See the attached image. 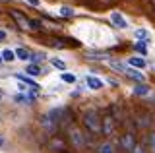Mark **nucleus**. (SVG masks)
I'll use <instances>...</instances> for the list:
<instances>
[{"label": "nucleus", "instance_id": "7c9ffc66", "mask_svg": "<svg viewBox=\"0 0 155 153\" xmlns=\"http://www.w3.org/2000/svg\"><path fill=\"white\" fill-rule=\"evenodd\" d=\"M0 64H2V56H0Z\"/></svg>", "mask_w": 155, "mask_h": 153}, {"label": "nucleus", "instance_id": "b1692460", "mask_svg": "<svg viewBox=\"0 0 155 153\" xmlns=\"http://www.w3.org/2000/svg\"><path fill=\"white\" fill-rule=\"evenodd\" d=\"M51 147H58V149H64V143H62L60 140H54V142L51 143Z\"/></svg>", "mask_w": 155, "mask_h": 153}, {"label": "nucleus", "instance_id": "bb28decb", "mask_svg": "<svg viewBox=\"0 0 155 153\" xmlns=\"http://www.w3.org/2000/svg\"><path fill=\"white\" fill-rule=\"evenodd\" d=\"M27 2L31 4V6H35V8H37V6H41V2H39V0H27Z\"/></svg>", "mask_w": 155, "mask_h": 153}, {"label": "nucleus", "instance_id": "412c9836", "mask_svg": "<svg viewBox=\"0 0 155 153\" xmlns=\"http://www.w3.org/2000/svg\"><path fill=\"white\" fill-rule=\"evenodd\" d=\"M60 16L72 18V16H74V10H72V8H68V6H62V8H60Z\"/></svg>", "mask_w": 155, "mask_h": 153}, {"label": "nucleus", "instance_id": "c756f323", "mask_svg": "<svg viewBox=\"0 0 155 153\" xmlns=\"http://www.w3.org/2000/svg\"><path fill=\"white\" fill-rule=\"evenodd\" d=\"M4 99V91H2V87H0V101Z\"/></svg>", "mask_w": 155, "mask_h": 153}, {"label": "nucleus", "instance_id": "f257e3e1", "mask_svg": "<svg viewBox=\"0 0 155 153\" xmlns=\"http://www.w3.org/2000/svg\"><path fill=\"white\" fill-rule=\"evenodd\" d=\"M84 124L91 134H99L101 132V116H99V112H97L95 109H87L84 112Z\"/></svg>", "mask_w": 155, "mask_h": 153}, {"label": "nucleus", "instance_id": "0eeeda50", "mask_svg": "<svg viewBox=\"0 0 155 153\" xmlns=\"http://www.w3.org/2000/svg\"><path fill=\"white\" fill-rule=\"evenodd\" d=\"M110 21H113V25L118 27V29H126V27H128V21L124 20V16L120 12H113V14H110Z\"/></svg>", "mask_w": 155, "mask_h": 153}, {"label": "nucleus", "instance_id": "f03ea898", "mask_svg": "<svg viewBox=\"0 0 155 153\" xmlns=\"http://www.w3.org/2000/svg\"><path fill=\"white\" fill-rule=\"evenodd\" d=\"M60 114H62V111H51V112L43 114V116H41V126L45 128L48 134L56 132V128H58V120H60Z\"/></svg>", "mask_w": 155, "mask_h": 153}, {"label": "nucleus", "instance_id": "7ed1b4c3", "mask_svg": "<svg viewBox=\"0 0 155 153\" xmlns=\"http://www.w3.org/2000/svg\"><path fill=\"white\" fill-rule=\"evenodd\" d=\"M68 134H70V142H72V145H74V147H78V149L85 147L87 140H85V136H84V134H81V130H78V128L72 126L70 130H68Z\"/></svg>", "mask_w": 155, "mask_h": 153}, {"label": "nucleus", "instance_id": "dca6fc26", "mask_svg": "<svg viewBox=\"0 0 155 153\" xmlns=\"http://www.w3.org/2000/svg\"><path fill=\"white\" fill-rule=\"evenodd\" d=\"M134 37L138 41H149V31H145V29H136L134 31Z\"/></svg>", "mask_w": 155, "mask_h": 153}, {"label": "nucleus", "instance_id": "6ab92c4d", "mask_svg": "<svg viewBox=\"0 0 155 153\" xmlns=\"http://www.w3.org/2000/svg\"><path fill=\"white\" fill-rule=\"evenodd\" d=\"M51 64L54 66V68H58V70H66V62H64V60H60V58H52V60H51Z\"/></svg>", "mask_w": 155, "mask_h": 153}, {"label": "nucleus", "instance_id": "9b49d317", "mask_svg": "<svg viewBox=\"0 0 155 153\" xmlns=\"http://www.w3.org/2000/svg\"><path fill=\"white\" fill-rule=\"evenodd\" d=\"M124 74L126 76H128V78H134L136 80V82H143V74H140V72L138 70H136V68H130V66H126V68H124Z\"/></svg>", "mask_w": 155, "mask_h": 153}, {"label": "nucleus", "instance_id": "c85d7f7f", "mask_svg": "<svg viewBox=\"0 0 155 153\" xmlns=\"http://www.w3.org/2000/svg\"><path fill=\"white\" fill-rule=\"evenodd\" d=\"M4 142H6V140H4V136H2V134H0V147L4 145Z\"/></svg>", "mask_w": 155, "mask_h": 153}, {"label": "nucleus", "instance_id": "2f4dec72", "mask_svg": "<svg viewBox=\"0 0 155 153\" xmlns=\"http://www.w3.org/2000/svg\"><path fill=\"white\" fill-rule=\"evenodd\" d=\"M153 153H155V151H153Z\"/></svg>", "mask_w": 155, "mask_h": 153}, {"label": "nucleus", "instance_id": "9d476101", "mask_svg": "<svg viewBox=\"0 0 155 153\" xmlns=\"http://www.w3.org/2000/svg\"><path fill=\"white\" fill-rule=\"evenodd\" d=\"M16 80L18 82H21V83H25L29 89H39V85L33 82L31 78H29V76H23V74H16Z\"/></svg>", "mask_w": 155, "mask_h": 153}, {"label": "nucleus", "instance_id": "2eb2a0df", "mask_svg": "<svg viewBox=\"0 0 155 153\" xmlns=\"http://www.w3.org/2000/svg\"><path fill=\"white\" fill-rule=\"evenodd\" d=\"M134 95H140V97H145V95H149V87H147V85H143V83L136 85V87H134Z\"/></svg>", "mask_w": 155, "mask_h": 153}, {"label": "nucleus", "instance_id": "423d86ee", "mask_svg": "<svg viewBox=\"0 0 155 153\" xmlns=\"http://www.w3.org/2000/svg\"><path fill=\"white\" fill-rule=\"evenodd\" d=\"M85 85L89 89H93V91H99V89L105 87V82L99 78H95V76H85Z\"/></svg>", "mask_w": 155, "mask_h": 153}, {"label": "nucleus", "instance_id": "ddd939ff", "mask_svg": "<svg viewBox=\"0 0 155 153\" xmlns=\"http://www.w3.org/2000/svg\"><path fill=\"white\" fill-rule=\"evenodd\" d=\"M128 66L130 68H145V60L138 58V56H132V58H128Z\"/></svg>", "mask_w": 155, "mask_h": 153}, {"label": "nucleus", "instance_id": "39448f33", "mask_svg": "<svg viewBox=\"0 0 155 153\" xmlns=\"http://www.w3.org/2000/svg\"><path fill=\"white\" fill-rule=\"evenodd\" d=\"M118 143H120V147H122L124 151H130L132 153V149H134V145H136V138H134V134H122V138L118 140Z\"/></svg>", "mask_w": 155, "mask_h": 153}, {"label": "nucleus", "instance_id": "4be33fe9", "mask_svg": "<svg viewBox=\"0 0 155 153\" xmlns=\"http://www.w3.org/2000/svg\"><path fill=\"white\" fill-rule=\"evenodd\" d=\"M41 25L43 23L39 20H29V27H31V29H41Z\"/></svg>", "mask_w": 155, "mask_h": 153}, {"label": "nucleus", "instance_id": "4468645a", "mask_svg": "<svg viewBox=\"0 0 155 153\" xmlns=\"http://www.w3.org/2000/svg\"><path fill=\"white\" fill-rule=\"evenodd\" d=\"M0 56H2V62H14L16 60V54H14V50H10V49H4L0 52Z\"/></svg>", "mask_w": 155, "mask_h": 153}, {"label": "nucleus", "instance_id": "a211bd4d", "mask_svg": "<svg viewBox=\"0 0 155 153\" xmlns=\"http://www.w3.org/2000/svg\"><path fill=\"white\" fill-rule=\"evenodd\" d=\"M99 153H114V149H113V143H109V142L101 143V145H99Z\"/></svg>", "mask_w": 155, "mask_h": 153}, {"label": "nucleus", "instance_id": "aec40b11", "mask_svg": "<svg viewBox=\"0 0 155 153\" xmlns=\"http://www.w3.org/2000/svg\"><path fill=\"white\" fill-rule=\"evenodd\" d=\"M145 43H149V41H140V43H136L134 49L138 50V52H142V54H145V52H147V49H145Z\"/></svg>", "mask_w": 155, "mask_h": 153}, {"label": "nucleus", "instance_id": "6e6552de", "mask_svg": "<svg viewBox=\"0 0 155 153\" xmlns=\"http://www.w3.org/2000/svg\"><path fill=\"white\" fill-rule=\"evenodd\" d=\"M10 14H12V18L18 21V25L21 27V29H29V20H27L25 16H23V14H19V12H14V10L10 12Z\"/></svg>", "mask_w": 155, "mask_h": 153}, {"label": "nucleus", "instance_id": "5701e85b", "mask_svg": "<svg viewBox=\"0 0 155 153\" xmlns=\"http://www.w3.org/2000/svg\"><path fill=\"white\" fill-rule=\"evenodd\" d=\"M31 58H33V60H35V62H43V60H45V58H47V54H45V52H37V54H35V56H31Z\"/></svg>", "mask_w": 155, "mask_h": 153}, {"label": "nucleus", "instance_id": "cd10ccee", "mask_svg": "<svg viewBox=\"0 0 155 153\" xmlns=\"http://www.w3.org/2000/svg\"><path fill=\"white\" fill-rule=\"evenodd\" d=\"M4 39H6V31L0 29V41H4Z\"/></svg>", "mask_w": 155, "mask_h": 153}, {"label": "nucleus", "instance_id": "f8f14e48", "mask_svg": "<svg viewBox=\"0 0 155 153\" xmlns=\"http://www.w3.org/2000/svg\"><path fill=\"white\" fill-rule=\"evenodd\" d=\"M14 54H16V58L18 60H31V52H29L27 49H23V47H19V49H16L14 50Z\"/></svg>", "mask_w": 155, "mask_h": 153}, {"label": "nucleus", "instance_id": "a878e982", "mask_svg": "<svg viewBox=\"0 0 155 153\" xmlns=\"http://www.w3.org/2000/svg\"><path fill=\"white\" fill-rule=\"evenodd\" d=\"M132 153H145V149H143V145H138V143H136L134 149H132Z\"/></svg>", "mask_w": 155, "mask_h": 153}, {"label": "nucleus", "instance_id": "20e7f679", "mask_svg": "<svg viewBox=\"0 0 155 153\" xmlns=\"http://www.w3.org/2000/svg\"><path fill=\"white\" fill-rule=\"evenodd\" d=\"M114 126H116V122H114V118L110 116V114H107V116L101 118V130H103L105 136H113V134H114Z\"/></svg>", "mask_w": 155, "mask_h": 153}, {"label": "nucleus", "instance_id": "393cba45", "mask_svg": "<svg viewBox=\"0 0 155 153\" xmlns=\"http://www.w3.org/2000/svg\"><path fill=\"white\" fill-rule=\"evenodd\" d=\"M149 147H151V151H155V132L149 136Z\"/></svg>", "mask_w": 155, "mask_h": 153}, {"label": "nucleus", "instance_id": "1a4fd4ad", "mask_svg": "<svg viewBox=\"0 0 155 153\" xmlns=\"http://www.w3.org/2000/svg\"><path fill=\"white\" fill-rule=\"evenodd\" d=\"M41 74H45L41 64H27L25 66V76H41Z\"/></svg>", "mask_w": 155, "mask_h": 153}, {"label": "nucleus", "instance_id": "f3484780", "mask_svg": "<svg viewBox=\"0 0 155 153\" xmlns=\"http://www.w3.org/2000/svg\"><path fill=\"white\" fill-rule=\"evenodd\" d=\"M60 78H62V82H66V83H76V76L70 74V72H62Z\"/></svg>", "mask_w": 155, "mask_h": 153}]
</instances>
